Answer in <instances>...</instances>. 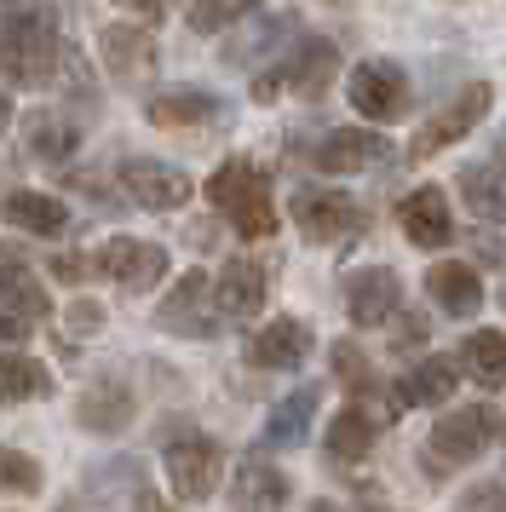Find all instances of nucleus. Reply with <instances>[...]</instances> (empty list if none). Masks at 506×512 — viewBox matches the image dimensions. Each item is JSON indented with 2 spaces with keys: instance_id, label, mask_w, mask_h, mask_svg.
Here are the masks:
<instances>
[{
  "instance_id": "28",
  "label": "nucleus",
  "mask_w": 506,
  "mask_h": 512,
  "mask_svg": "<svg viewBox=\"0 0 506 512\" xmlns=\"http://www.w3.org/2000/svg\"><path fill=\"white\" fill-rule=\"evenodd\" d=\"M23 133H29V156L35 162H69L75 156V121L58 116V110H35V116L23 121Z\"/></svg>"
},
{
  "instance_id": "32",
  "label": "nucleus",
  "mask_w": 506,
  "mask_h": 512,
  "mask_svg": "<svg viewBox=\"0 0 506 512\" xmlns=\"http://www.w3.org/2000/svg\"><path fill=\"white\" fill-rule=\"evenodd\" d=\"M334 374H340V380H345L357 397L380 392V380H374V369H368V357L351 346V340H340V346H334Z\"/></svg>"
},
{
  "instance_id": "8",
  "label": "nucleus",
  "mask_w": 506,
  "mask_h": 512,
  "mask_svg": "<svg viewBox=\"0 0 506 512\" xmlns=\"http://www.w3.org/2000/svg\"><path fill=\"white\" fill-rule=\"evenodd\" d=\"M98 271L115 277L127 294H144V288H156L167 277V248L161 242H133V236H110L98 248Z\"/></svg>"
},
{
  "instance_id": "22",
  "label": "nucleus",
  "mask_w": 506,
  "mask_h": 512,
  "mask_svg": "<svg viewBox=\"0 0 506 512\" xmlns=\"http://www.w3.org/2000/svg\"><path fill=\"white\" fill-rule=\"evenodd\" d=\"M380 438V415H368L363 403H351L328 420V461H368V449Z\"/></svg>"
},
{
  "instance_id": "18",
  "label": "nucleus",
  "mask_w": 506,
  "mask_h": 512,
  "mask_svg": "<svg viewBox=\"0 0 506 512\" xmlns=\"http://www.w3.org/2000/svg\"><path fill=\"white\" fill-rule=\"evenodd\" d=\"M386 162V139L368 133V127H334L317 144V167L322 173H363V167Z\"/></svg>"
},
{
  "instance_id": "11",
  "label": "nucleus",
  "mask_w": 506,
  "mask_h": 512,
  "mask_svg": "<svg viewBox=\"0 0 506 512\" xmlns=\"http://www.w3.org/2000/svg\"><path fill=\"white\" fill-rule=\"evenodd\" d=\"M207 300H213V277L207 271H184L179 288L161 300L156 323L167 328V334H219V323H213V311H207Z\"/></svg>"
},
{
  "instance_id": "27",
  "label": "nucleus",
  "mask_w": 506,
  "mask_h": 512,
  "mask_svg": "<svg viewBox=\"0 0 506 512\" xmlns=\"http://www.w3.org/2000/svg\"><path fill=\"white\" fill-rule=\"evenodd\" d=\"M144 116L156 121V127H196V121H213V116H219V104H213V93L173 87V93H150Z\"/></svg>"
},
{
  "instance_id": "15",
  "label": "nucleus",
  "mask_w": 506,
  "mask_h": 512,
  "mask_svg": "<svg viewBox=\"0 0 506 512\" xmlns=\"http://www.w3.org/2000/svg\"><path fill=\"white\" fill-rule=\"evenodd\" d=\"M397 225L409 236L414 248H443L449 236H455V219H449V202H443V190H409L403 202H397Z\"/></svg>"
},
{
  "instance_id": "14",
  "label": "nucleus",
  "mask_w": 506,
  "mask_h": 512,
  "mask_svg": "<svg viewBox=\"0 0 506 512\" xmlns=\"http://www.w3.org/2000/svg\"><path fill=\"white\" fill-rule=\"evenodd\" d=\"M334 70H340V47L334 41H299L294 58L276 70V87H288L299 98H322L334 87Z\"/></svg>"
},
{
  "instance_id": "20",
  "label": "nucleus",
  "mask_w": 506,
  "mask_h": 512,
  "mask_svg": "<svg viewBox=\"0 0 506 512\" xmlns=\"http://www.w3.org/2000/svg\"><path fill=\"white\" fill-rule=\"evenodd\" d=\"M426 294H432L449 317H472L483 305V282L472 265H460V259H443V265H432L426 271Z\"/></svg>"
},
{
  "instance_id": "1",
  "label": "nucleus",
  "mask_w": 506,
  "mask_h": 512,
  "mask_svg": "<svg viewBox=\"0 0 506 512\" xmlns=\"http://www.w3.org/2000/svg\"><path fill=\"white\" fill-rule=\"evenodd\" d=\"M69 64V47L58 35L52 12H12L0 18V75H12L18 87H46Z\"/></svg>"
},
{
  "instance_id": "38",
  "label": "nucleus",
  "mask_w": 506,
  "mask_h": 512,
  "mask_svg": "<svg viewBox=\"0 0 506 512\" xmlns=\"http://www.w3.org/2000/svg\"><path fill=\"white\" fill-rule=\"evenodd\" d=\"M138 512H167V507H161L156 495H150V489H144V495H138Z\"/></svg>"
},
{
  "instance_id": "7",
  "label": "nucleus",
  "mask_w": 506,
  "mask_h": 512,
  "mask_svg": "<svg viewBox=\"0 0 506 512\" xmlns=\"http://www.w3.org/2000/svg\"><path fill=\"white\" fill-rule=\"evenodd\" d=\"M121 185H127V202L150 213H167V208H184L190 202V173L173 162H150V156H133V162H121Z\"/></svg>"
},
{
  "instance_id": "16",
  "label": "nucleus",
  "mask_w": 506,
  "mask_h": 512,
  "mask_svg": "<svg viewBox=\"0 0 506 512\" xmlns=\"http://www.w3.org/2000/svg\"><path fill=\"white\" fill-rule=\"evenodd\" d=\"M75 415H81V426L87 432H127L138 415V403L133 392H127V380H92L87 392H81V403H75Z\"/></svg>"
},
{
  "instance_id": "9",
  "label": "nucleus",
  "mask_w": 506,
  "mask_h": 512,
  "mask_svg": "<svg viewBox=\"0 0 506 512\" xmlns=\"http://www.w3.org/2000/svg\"><path fill=\"white\" fill-rule=\"evenodd\" d=\"M397 305H403V282H397V271H386V265H368V271H351V277H345V311H351L357 328L391 323Z\"/></svg>"
},
{
  "instance_id": "4",
  "label": "nucleus",
  "mask_w": 506,
  "mask_h": 512,
  "mask_svg": "<svg viewBox=\"0 0 506 512\" xmlns=\"http://www.w3.org/2000/svg\"><path fill=\"white\" fill-rule=\"evenodd\" d=\"M501 432V420L489 403H466V409H449V415L432 420V455L437 461H472L483 455Z\"/></svg>"
},
{
  "instance_id": "31",
  "label": "nucleus",
  "mask_w": 506,
  "mask_h": 512,
  "mask_svg": "<svg viewBox=\"0 0 506 512\" xmlns=\"http://www.w3.org/2000/svg\"><path fill=\"white\" fill-rule=\"evenodd\" d=\"M41 489V466L23 449H0V495H35Z\"/></svg>"
},
{
  "instance_id": "6",
  "label": "nucleus",
  "mask_w": 506,
  "mask_h": 512,
  "mask_svg": "<svg viewBox=\"0 0 506 512\" xmlns=\"http://www.w3.org/2000/svg\"><path fill=\"white\" fill-rule=\"evenodd\" d=\"M219 472H225V449L213 438L167 443V478H173V495L179 501H207L219 489Z\"/></svg>"
},
{
  "instance_id": "2",
  "label": "nucleus",
  "mask_w": 506,
  "mask_h": 512,
  "mask_svg": "<svg viewBox=\"0 0 506 512\" xmlns=\"http://www.w3.org/2000/svg\"><path fill=\"white\" fill-rule=\"evenodd\" d=\"M207 202L225 213L242 236H271L276 231V202H271V179L253 162H225L207 179Z\"/></svg>"
},
{
  "instance_id": "36",
  "label": "nucleus",
  "mask_w": 506,
  "mask_h": 512,
  "mask_svg": "<svg viewBox=\"0 0 506 512\" xmlns=\"http://www.w3.org/2000/svg\"><path fill=\"white\" fill-rule=\"evenodd\" d=\"M52 271H58V282H81V259H52Z\"/></svg>"
},
{
  "instance_id": "29",
  "label": "nucleus",
  "mask_w": 506,
  "mask_h": 512,
  "mask_svg": "<svg viewBox=\"0 0 506 512\" xmlns=\"http://www.w3.org/2000/svg\"><path fill=\"white\" fill-rule=\"evenodd\" d=\"M311 415H317V386H299L288 403H276V409H271V420H265V443H276V449H294V443L305 438Z\"/></svg>"
},
{
  "instance_id": "40",
  "label": "nucleus",
  "mask_w": 506,
  "mask_h": 512,
  "mask_svg": "<svg viewBox=\"0 0 506 512\" xmlns=\"http://www.w3.org/2000/svg\"><path fill=\"white\" fill-rule=\"evenodd\" d=\"M305 512H340V507H334V501H311Z\"/></svg>"
},
{
  "instance_id": "34",
  "label": "nucleus",
  "mask_w": 506,
  "mask_h": 512,
  "mask_svg": "<svg viewBox=\"0 0 506 512\" xmlns=\"http://www.w3.org/2000/svg\"><path fill=\"white\" fill-rule=\"evenodd\" d=\"M455 512H501V484H483V489H472L466 501H460Z\"/></svg>"
},
{
  "instance_id": "24",
  "label": "nucleus",
  "mask_w": 506,
  "mask_h": 512,
  "mask_svg": "<svg viewBox=\"0 0 506 512\" xmlns=\"http://www.w3.org/2000/svg\"><path fill=\"white\" fill-rule=\"evenodd\" d=\"M6 219L29 236H58L69 225V208L58 196H41V190H12L6 196Z\"/></svg>"
},
{
  "instance_id": "13",
  "label": "nucleus",
  "mask_w": 506,
  "mask_h": 512,
  "mask_svg": "<svg viewBox=\"0 0 506 512\" xmlns=\"http://www.w3.org/2000/svg\"><path fill=\"white\" fill-rule=\"evenodd\" d=\"M0 311H6L12 323H23V328L46 323V311H52L41 277H35L18 254H6V248H0Z\"/></svg>"
},
{
  "instance_id": "10",
  "label": "nucleus",
  "mask_w": 506,
  "mask_h": 512,
  "mask_svg": "<svg viewBox=\"0 0 506 512\" xmlns=\"http://www.w3.org/2000/svg\"><path fill=\"white\" fill-rule=\"evenodd\" d=\"M271 294V265L265 259H230L213 277V311L219 317H259Z\"/></svg>"
},
{
  "instance_id": "3",
  "label": "nucleus",
  "mask_w": 506,
  "mask_h": 512,
  "mask_svg": "<svg viewBox=\"0 0 506 512\" xmlns=\"http://www.w3.org/2000/svg\"><path fill=\"white\" fill-rule=\"evenodd\" d=\"M345 98H351V110L368 121H403L409 116V75L397 70L391 58H368V64H357L351 70V81H345Z\"/></svg>"
},
{
  "instance_id": "33",
  "label": "nucleus",
  "mask_w": 506,
  "mask_h": 512,
  "mask_svg": "<svg viewBox=\"0 0 506 512\" xmlns=\"http://www.w3.org/2000/svg\"><path fill=\"white\" fill-rule=\"evenodd\" d=\"M248 18V6L242 0H225V6H196L190 12V29H225V24H242Z\"/></svg>"
},
{
  "instance_id": "23",
  "label": "nucleus",
  "mask_w": 506,
  "mask_h": 512,
  "mask_svg": "<svg viewBox=\"0 0 506 512\" xmlns=\"http://www.w3.org/2000/svg\"><path fill=\"white\" fill-rule=\"evenodd\" d=\"M236 507L242 512H282L288 507V478L271 461H242V472H236Z\"/></svg>"
},
{
  "instance_id": "17",
  "label": "nucleus",
  "mask_w": 506,
  "mask_h": 512,
  "mask_svg": "<svg viewBox=\"0 0 506 512\" xmlns=\"http://www.w3.org/2000/svg\"><path fill=\"white\" fill-rule=\"evenodd\" d=\"M460 386V369L449 357H420L414 369H403L397 392H391V409H420V403H449Z\"/></svg>"
},
{
  "instance_id": "37",
  "label": "nucleus",
  "mask_w": 506,
  "mask_h": 512,
  "mask_svg": "<svg viewBox=\"0 0 506 512\" xmlns=\"http://www.w3.org/2000/svg\"><path fill=\"white\" fill-rule=\"evenodd\" d=\"M23 334H29V328H23V323H12V317L0 311V340H23Z\"/></svg>"
},
{
  "instance_id": "21",
  "label": "nucleus",
  "mask_w": 506,
  "mask_h": 512,
  "mask_svg": "<svg viewBox=\"0 0 506 512\" xmlns=\"http://www.w3.org/2000/svg\"><path fill=\"white\" fill-rule=\"evenodd\" d=\"M98 47H104V70L121 75V81H138V75L156 64V47H150V35L138 24H104Z\"/></svg>"
},
{
  "instance_id": "5",
  "label": "nucleus",
  "mask_w": 506,
  "mask_h": 512,
  "mask_svg": "<svg viewBox=\"0 0 506 512\" xmlns=\"http://www.w3.org/2000/svg\"><path fill=\"white\" fill-rule=\"evenodd\" d=\"M489 104H495L489 81H472V87H460V93L449 98L437 116H426L420 139H414V156H437V150H449L455 139H466V133H472V127L489 116Z\"/></svg>"
},
{
  "instance_id": "26",
  "label": "nucleus",
  "mask_w": 506,
  "mask_h": 512,
  "mask_svg": "<svg viewBox=\"0 0 506 512\" xmlns=\"http://www.w3.org/2000/svg\"><path fill=\"white\" fill-rule=\"evenodd\" d=\"M460 363L472 369V380H478L483 392H501L506 386V334L501 328H478V334H466Z\"/></svg>"
},
{
  "instance_id": "42",
  "label": "nucleus",
  "mask_w": 506,
  "mask_h": 512,
  "mask_svg": "<svg viewBox=\"0 0 506 512\" xmlns=\"http://www.w3.org/2000/svg\"><path fill=\"white\" fill-rule=\"evenodd\" d=\"M368 512H391V507H368Z\"/></svg>"
},
{
  "instance_id": "41",
  "label": "nucleus",
  "mask_w": 506,
  "mask_h": 512,
  "mask_svg": "<svg viewBox=\"0 0 506 512\" xmlns=\"http://www.w3.org/2000/svg\"><path fill=\"white\" fill-rule=\"evenodd\" d=\"M501 167H506V139H501Z\"/></svg>"
},
{
  "instance_id": "35",
  "label": "nucleus",
  "mask_w": 506,
  "mask_h": 512,
  "mask_svg": "<svg viewBox=\"0 0 506 512\" xmlns=\"http://www.w3.org/2000/svg\"><path fill=\"white\" fill-rule=\"evenodd\" d=\"M69 328H75V334H92V328H98V305H75V311H69Z\"/></svg>"
},
{
  "instance_id": "30",
  "label": "nucleus",
  "mask_w": 506,
  "mask_h": 512,
  "mask_svg": "<svg viewBox=\"0 0 506 512\" xmlns=\"http://www.w3.org/2000/svg\"><path fill=\"white\" fill-rule=\"evenodd\" d=\"M46 392H52V374L35 357H23V351L0 357V403H29V397H46Z\"/></svg>"
},
{
  "instance_id": "12",
  "label": "nucleus",
  "mask_w": 506,
  "mask_h": 512,
  "mask_svg": "<svg viewBox=\"0 0 506 512\" xmlns=\"http://www.w3.org/2000/svg\"><path fill=\"white\" fill-rule=\"evenodd\" d=\"M294 225L305 231V242H340V236L357 231V208H351V196L340 190H299L294 196Z\"/></svg>"
},
{
  "instance_id": "39",
  "label": "nucleus",
  "mask_w": 506,
  "mask_h": 512,
  "mask_svg": "<svg viewBox=\"0 0 506 512\" xmlns=\"http://www.w3.org/2000/svg\"><path fill=\"white\" fill-rule=\"evenodd\" d=\"M6 127H12V98L0 93V133H6Z\"/></svg>"
},
{
  "instance_id": "19",
  "label": "nucleus",
  "mask_w": 506,
  "mask_h": 512,
  "mask_svg": "<svg viewBox=\"0 0 506 512\" xmlns=\"http://www.w3.org/2000/svg\"><path fill=\"white\" fill-rule=\"evenodd\" d=\"M305 351H311V328L299 317H276V323H265L253 334V363L259 369H299Z\"/></svg>"
},
{
  "instance_id": "25",
  "label": "nucleus",
  "mask_w": 506,
  "mask_h": 512,
  "mask_svg": "<svg viewBox=\"0 0 506 512\" xmlns=\"http://www.w3.org/2000/svg\"><path fill=\"white\" fill-rule=\"evenodd\" d=\"M455 185H460V202H466L472 219H483V225H506V179L495 173V167H466Z\"/></svg>"
}]
</instances>
